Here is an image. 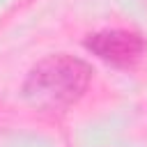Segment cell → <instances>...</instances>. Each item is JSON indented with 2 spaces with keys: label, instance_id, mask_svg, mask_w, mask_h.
<instances>
[{
  "label": "cell",
  "instance_id": "7a4b0ae2",
  "mask_svg": "<svg viewBox=\"0 0 147 147\" xmlns=\"http://www.w3.org/2000/svg\"><path fill=\"white\" fill-rule=\"evenodd\" d=\"M96 57L110 64H131L145 51V39L131 30H103L90 34L85 44Z\"/></svg>",
  "mask_w": 147,
  "mask_h": 147
},
{
  "label": "cell",
  "instance_id": "6da1fadb",
  "mask_svg": "<svg viewBox=\"0 0 147 147\" xmlns=\"http://www.w3.org/2000/svg\"><path fill=\"white\" fill-rule=\"evenodd\" d=\"M92 80L87 62L74 55H48L32 67L23 83V96L41 110H62L76 103Z\"/></svg>",
  "mask_w": 147,
  "mask_h": 147
}]
</instances>
